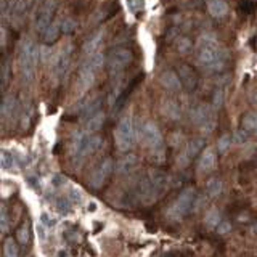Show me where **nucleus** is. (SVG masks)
I'll return each instance as SVG.
<instances>
[{
    "label": "nucleus",
    "instance_id": "nucleus-38",
    "mask_svg": "<svg viewBox=\"0 0 257 257\" xmlns=\"http://www.w3.org/2000/svg\"><path fill=\"white\" fill-rule=\"evenodd\" d=\"M82 191H80L77 187H71V190H69V199L72 201V203H77V204H80L82 203Z\"/></svg>",
    "mask_w": 257,
    "mask_h": 257
},
{
    "label": "nucleus",
    "instance_id": "nucleus-28",
    "mask_svg": "<svg viewBox=\"0 0 257 257\" xmlns=\"http://www.w3.org/2000/svg\"><path fill=\"white\" fill-rule=\"evenodd\" d=\"M18 244L13 238H7L4 241V257H18Z\"/></svg>",
    "mask_w": 257,
    "mask_h": 257
},
{
    "label": "nucleus",
    "instance_id": "nucleus-5",
    "mask_svg": "<svg viewBox=\"0 0 257 257\" xmlns=\"http://www.w3.org/2000/svg\"><path fill=\"white\" fill-rule=\"evenodd\" d=\"M140 139L142 142L147 145V147L153 151H159L163 148L164 145V139H163V134H161L159 127L151 122V120H147V122H143V125L140 127Z\"/></svg>",
    "mask_w": 257,
    "mask_h": 257
},
{
    "label": "nucleus",
    "instance_id": "nucleus-24",
    "mask_svg": "<svg viewBox=\"0 0 257 257\" xmlns=\"http://www.w3.org/2000/svg\"><path fill=\"white\" fill-rule=\"evenodd\" d=\"M103 122H104V112L103 111H98L96 114H93L92 117H88L85 120V131L87 132H96L100 131L103 127Z\"/></svg>",
    "mask_w": 257,
    "mask_h": 257
},
{
    "label": "nucleus",
    "instance_id": "nucleus-23",
    "mask_svg": "<svg viewBox=\"0 0 257 257\" xmlns=\"http://www.w3.org/2000/svg\"><path fill=\"white\" fill-rule=\"evenodd\" d=\"M0 166H2L4 171H12L13 167L18 166V158L15 156L13 151L2 150V153H0Z\"/></svg>",
    "mask_w": 257,
    "mask_h": 257
},
{
    "label": "nucleus",
    "instance_id": "nucleus-40",
    "mask_svg": "<svg viewBox=\"0 0 257 257\" xmlns=\"http://www.w3.org/2000/svg\"><path fill=\"white\" fill-rule=\"evenodd\" d=\"M127 5L128 8H131V12L134 13H139L143 10V7H145V0H127Z\"/></svg>",
    "mask_w": 257,
    "mask_h": 257
},
{
    "label": "nucleus",
    "instance_id": "nucleus-14",
    "mask_svg": "<svg viewBox=\"0 0 257 257\" xmlns=\"http://www.w3.org/2000/svg\"><path fill=\"white\" fill-rule=\"evenodd\" d=\"M217 166V151L214 148H206L203 150L198 161V167L201 172H211Z\"/></svg>",
    "mask_w": 257,
    "mask_h": 257
},
{
    "label": "nucleus",
    "instance_id": "nucleus-35",
    "mask_svg": "<svg viewBox=\"0 0 257 257\" xmlns=\"http://www.w3.org/2000/svg\"><path fill=\"white\" fill-rule=\"evenodd\" d=\"M8 82H10V63L8 61H4L2 64V88L8 87Z\"/></svg>",
    "mask_w": 257,
    "mask_h": 257
},
{
    "label": "nucleus",
    "instance_id": "nucleus-34",
    "mask_svg": "<svg viewBox=\"0 0 257 257\" xmlns=\"http://www.w3.org/2000/svg\"><path fill=\"white\" fill-rule=\"evenodd\" d=\"M8 227H10V222H8V212H7V207L2 204L0 207V231L5 233L8 231Z\"/></svg>",
    "mask_w": 257,
    "mask_h": 257
},
{
    "label": "nucleus",
    "instance_id": "nucleus-21",
    "mask_svg": "<svg viewBox=\"0 0 257 257\" xmlns=\"http://www.w3.org/2000/svg\"><path fill=\"white\" fill-rule=\"evenodd\" d=\"M101 40H103V32H96V34H95L93 37L88 39L87 42L84 44V47H82L84 55L92 56L93 53L98 52V47H100V44H101Z\"/></svg>",
    "mask_w": 257,
    "mask_h": 257
},
{
    "label": "nucleus",
    "instance_id": "nucleus-13",
    "mask_svg": "<svg viewBox=\"0 0 257 257\" xmlns=\"http://www.w3.org/2000/svg\"><path fill=\"white\" fill-rule=\"evenodd\" d=\"M71 66V47L68 45L66 50H63L60 55L55 56V66H53V71L58 79H63L64 74L68 72Z\"/></svg>",
    "mask_w": 257,
    "mask_h": 257
},
{
    "label": "nucleus",
    "instance_id": "nucleus-39",
    "mask_svg": "<svg viewBox=\"0 0 257 257\" xmlns=\"http://www.w3.org/2000/svg\"><path fill=\"white\" fill-rule=\"evenodd\" d=\"M60 24H61V31L63 32H72L76 29V21H72L71 18H63L61 21H60Z\"/></svg>",
    "mask_w": 257,
    "mask_h": 257
},
{
    "label": "nucleus",
    "instance_id": "nucleus-15",
    "mask_svg": "<svg viewBox=\"0 0 257 257\" xmlns=\"http://www.w3.org/2000/svg\"><path fill=\"white\" fill-rule=\"evenodd\" d=\"M137 167H139V158L135 155H127L124 158H120L116 163V172L120 175H125V174L134 172Z\"/></svg>",
    "mask_w": 257,
    "mask_h": 257
},
{
    "label": "nucleus",
    "instance_id": "nucleus-43",
    "mask_svg": "<svg viewBox=\"0 0 257 257\" xmlns=\"http://www.w3.org/2000/svg\"><path fill=\"white\" fill-rule=\"evenodd\" d=\"M45 228H47L45 225H42V223H37V235H39L40 241H45V236H47Z\"/></svg>",
    "mask_w": 257,
    "mask_h": 257
},
{
    "label": "nucleus",
    "instance_id": "nucleus-22",
    "mask_svg": "<svg viewBox=\"0 0 257 257\" xmlns=\"http://www.w3.org/2000/svg\"><path fill=\"white\" fill-rule=\"evenodd\" d=\"M241 124H243V128L247 134L257 137V112L254 111L246 112L243 116V120H241Z\"/></svg>",
    "mask_w": 257,
    "mask_h": 257
},
{
    "label": "nucleus",
    "instance_id": "nucleus-1",
    "mask_svg": "<svg viewBox=\"0 0 257 257\" xmlns=\"http://www.w3.org/2000/svg\"><path fill=\"white\" fill-rule=\"evenodd\" d=\"M223 48L212 36H203L196 44V60L206 69H219L223 64Z\"/></svg>",
    "mask_w": 257,
    "mask_h": 257
},
{
    "label": "nucleus",
    "instance_id": "nucleus-12",
    "mask_svg": "<svg viewBox=\"0 0 257 257\" xmlns=\"http://www.w3.org/2000/svg\"><path fill=\"white\" fill-rule=\"evenodd\" d=\"M159 82L161 85H163L166 90L169 92H179L180 88L183 87L182 85V80H180V76H179V72H175L172 69H166L161 72V76H159Z\"/></svg>",
    "mask_w": 257,
    "mask_h": 257
},
{
    "label": "nucleus",
    "instance_id": "nucleus-19",
    "mask_svg": "<svg viewBox=\"0 0 257 257\" xmlns=\"http://www.w3.org/2000/svg\"><path fill=\"white\" fill-rule=\"evenodd\" d=\"M60 32H61V24L60 23H52L50 26H48L42 34H40V37H42V42L45 45H50L53 44L56 39L60 37Z\"/></svg>",
    "mask_w": 257,
    "mask_h": 257
},
{
    "label": "nucleus",
    "instance_id": "nucleus-3",
    "mask_svg": "<svg viewBox=\"0 0 257 257\" xmlns=\"http://www.w3.org/2000/svg\"><path fill=\"white\" fill-rule=\"evenodd\" d=\"M137 135H139V132H137L134 119L131 116H124L119 120L116 132H114L116 147L120 151H128L131 148H134V145L137 142Z\"/></svg>",
    "mask_w": 257,
    "mask_h": 257
},
{
    "label": "nucleus",
    "instance_id": "nucleus-42",
    "mask_svg": "<svg viewBox=\"0 0 257 257\" xmlns=\"http://www.w3.org/2000/svg\"><path fill=\"white\" fill-rule=\"evenodd\" d=\"M190 47H191V42H190L188 39H182V40H179V50L187 52Z\"/></svg>",
    "mask_w": 257,
    "mask_h": 257
},
{
    "label": "nucleus",
    "instance_id": "nucleus-16",
    "mask_svg": "<svg viewBox=\"0 0 257 257\" xmlns=\"http://www.w3.org/2000/svg\"><path fill=\"white\" fill-rule=\"evenodd\" d=\"M96 71L90 61L85 60L82 64H80V68H79V79H80V84H82L84 87H90L93 84V80H95V76H96Z\"/></svg>",
    "mask_w": 257,
    "mask_h": 257
},
{
    "label": "nucleus",
    "instance_id": "nucleus-6",
    "mask_svg": "<svg viewBox=\"0 0 257 257\" xmlns=\"http://www.w3.org/2000/svg\"><path fill=\"white\" fill-rule=\"evenodd\" d=\"M131 63H132V52L127 50V48H114V50L109 52L108 60H106L108 69L111 74L122 72Z\"/></svg>",
    "mask_w": 257,
    "mask_h": 257
},
{
    "label": "nucleus",
    "instance_id": "nucleus-32",
    "mask_svg": "<svg viewBox=\"0 0 257 257\" xmlns=\"http://www.w3.org/2000/svg\"><path fill=\"white\" fill-rule=\"evenodd\" d=\"M40 223L45 225L47 228H53L56 223H58V219H56V215L50 214V212H40Z\"/></svg>",
    "mask_w": 257,
    "mask_h": 257
},
{
    "label": "nucleus",
    "instance_id": "nucleus-41",
    "mask_svg": "<svg viewBox=\"0 0 257 257\" xmlns=\"http://www.w3.org/2000/svg\"><path fill=\"white\" fill-rule=\"evenodd\" d=\"M217 233H220V235H225V233H228L230 230H231V225H230V222H227V220H222L219 225H217Z\"/></svg>",
    "mask_w": 257,
    "mask_h": 257
},
{
    "label": "nucleus",
    "instance_id": "nucleus-27",
    "mask_svg": "<svg viewBox=\"0 0 257 257\" xmlns=\"http://www.w3.org/2000/svg\"><path fill=\"white\" fill-rule=\"evenodd\" d=\"M103 145V140L101 137L98 135H90L88 137V142H87V148H85V156L88 155H93V153H96Z\"/></svg>",
    "mask_w": 257,
    "mask_h": 257
},
{
    "label": "nucleus",
    "instance_id": "nucleus-33",
    "mask_svg": "<svg viewBox=\"0 0 257 257\" xmlns=\"http://www.w3.org/2000/svg\"><path fill=\"white\" fill-rule=\"evenodd\" d=\"M29 238H31L29 227H28V223H24V225H21V227L18 228V233H16V239H18L21 244H28Z\"/></svg>",
    "mask_w": 257,
    "mask_h": 257
},
{
    "label": "nucleus",
    "instance_id": "nucleus-11",
    "mask_svg": "<svg viewBox=\"0 0 257 257\" xmlns=\"http://www.w3.org/2000/svg\"><path fill=\"white\" fill-rule=\"evenodd\" d=\"M88 132L87 131H79L72 135L71 139V155L72 158H85V148H87V142H88Z\"/></svg>",
    "mask_w": 257,
    "mask_h": 257
},
{
    "label": "nucleus",
    "instance_id": "nucleus-20",
    "mask_svg": "<svg viewBox=\"0 0 257 257\" xmlns=\"http://www.w3.org/2000/svg\"><path fill=\"white\" fill-rule=\"evenodd\" d=\"M100 106H101V96H96V98H93V100H90V101H87V103L84 104L82 109H80V116H82L84 120H87L88 117H92V116L96 114L98 111H101Z\"/></svg>",
    "mask_w": 257,
    "mask_h": 257
},
{
    "label": "nucleus",
    "instance_id": "nucleus-7",
    "mask_svg": "<svg viewBox=\"0 0 257 257\" xmlns=\"http://www.w3.org/2000/svg\"><path fill=\"white\" fill-rule=\"evenodd\" d=\"M191 119L195 120V124L201 127L206 132H211L215 127V114L214 109L207 104H198V106L191 111Z\"/></svg>",
    "mask_w": 257,
    "mask_h": 257
},
{
    "label": "nucleus",
    "instance_id": "nucleus-44",
    "mask_svg": "<svg viewBox=\"0 0 257 257\" xmlns=\"http://www.w3.org/2000/svg\"><path fill=\"white\" fill-rule=\"evenodd\" d=\"M252 100L257 103V88H255V90H254V93H252Z\"/></svg>",
    "mask_w": 257,
    "mask_h": 257
},
{
    "label": "nucleus",
    "instance_id": "nucleus-8",
    "mask_svg": "<svg viewBox=\"0 0 257 257\" xmlns=\"http://www.w3.org/2000/svg\"><path fill=\"white\" fill-rule=\"evenodd\" d=\"M55 10H56L55 0H45L42 4V7H40V10L37 13V18H36V29L39 34H42V32L52 24Z\"/></svg>",
    "mask_w": 257,
    "mask_h": 257
},
{
    "label": "nucleus",
    "instance_id": "nucleus-26",
    "mask_svg": "<svg viewBox=\"0 0 257 257\" xmlns=\"http://www.w3.org/2000/svg\"><path fill=\"white\" fill-rule=\"evenodd\" d=\"M222 222V215H220V211L219 209H209V211L206 212V217H204V223L207 225V227L211 228H217V225H219Z\"/></svg>",
    "mask_w": 257,
    "mask_h": 257
},
{
    "label": "nucleus",
    "instance_id": "nucleus-31",
    "mask_svg": "<svg viewBox=\"0 0 257 257\" xmlns=\"http://www.w3.org/2000/svg\"><path fill=\"white\" fill-rule=\"evenodd\" d=\"M231 143H233V135L223 134L220 139H219V142H217V150H219V153L228 151V148L231 147Z\"/></svg>",
    "mask_w": 257,
    "mask_h": 257
},
{
    "label": "nucleus",
    "instance_id": "nucleus-37",
    "mask_svg": "<svg viewBox=\"0 0 257 257\" xmlns=\"http://www.w3.org/2000/svg\"><path fill=\"white\" fill-rule=\"evenodd\" d=\"M71 203L72 201H69V199H58L56 201V207H58V211L60 212H63V214H69L71 211H72V206H71Z\"/></svg>",
    "mask_w": 257,
    "mask_h": 257
},
{
    "label": "nucleus",
    "instance_id": "nucleus-2",
    "mask_svg": "<svg viewBox=\"0 0 257 257\" xmlns=\"http://www.w3.org/2000/svg\"><path fill=\"white\" fill-rule=\"evenodd\" d=\"M39 60H40V47L31 39L24 40L20 48L18 66H20L21 76L26 82H31V80L34 79Z\"/></svg>",
    "mask_w": 257,
    "mask_h": 257
},
{
    "label": "nucleus",
    "instance_id": "nucleus-30",
    "mask_svg": "<svg viewBox=\"0 0 257 257\" xmlns=\"http://www.w3.org/2000/svg\"><path fill=\"white\" fill-rule=\"evenodd\" d=\"M15 106H16L15 96H12V95L5 96V98H4V103H2V116H4V117L12 116V114H13V111H15Z\"/></svg>",
    "mask_w": 257,
    "mask_h": 257
},
{
    "label": "nucleus",
    "instance_id": "nucleus-4",
    "mask_svg": "<svg viewBox=\"0 0 257 257\" xmlns=\"http://www.w3.org/2000/svg\"><path fill=\"white\" fill-rule=\"evenodd\" d=\"M196 203V191L193 188H185L180 196L175 199V203L169 207L167 211V217L171 220H182L185 219L190 211L193 209V206H195Z\"/></svg>",
    "mask_w": 257,
    "mask_h": 257
},
{
    "label": "nucleus",
    "instance_id": "nucleus-25",
    "mask_svg": "<svg viewBox=\"0 0 257 257\" xmlns=\"http://www.w3.org/2000/svg\"><path fill=\"white\" fill-rule=\"evenodd\" d=\"M223 190V182L217 177H212L206 182V193L209 198H217Z\"/></svg>",
    "mask_w": 257,
    "mask_h": 257
},
{
    "label": "nucleus",
    "instance_id": "nucleus-18",
    "mask_svg": "<svg viewBox=\"0 0 257 257\" xmlns=\"http://www.w3.org/2000/svg\"><path fill=\"white\" fill-rule=\"evenodd\" d=\"M179 76H180V80H182V85L187 87L188 90H193V88L196 87V74L195 71H193V68L187 66V64H182V66L179 68Z\"/></svg>",
    "mask_w": 257,
    "mask_h": 257
},
{
    "label": "nucleus",
    "instance_id": "nucleus-9",
    "mask_svg": "<svg viewBox=\"0 0 257 257\" xmlns=\"http://www.w3.org/2000/svg\"><path fill=\"white\" fill-rule=\"evenodd\" d=\"M204 148V139H193L187 143V147L183 148V151L179 155V159H177V163H179L180 167H187L193 158H195L198 153Z\"/></svg>",
    "mask_w": 257,
    "mask_h": 257
},
{
    "label": "nucleus",
    "instance_id": "nucleus-17",
    "mask_svg": "<svg viewBox=\"0 0 257 257\" xmlns=\"http://www.w3.org/2000/svg\"><path fill=\"white\" fill-rule=\"evenodd\" d=\"M206 7L212 18H223L228 13V5L225 0H206Z\"/></svg>",
    "mask_w": 257,
    "mask_h": 257
},
{
    "label": "nucleus",
    "instance_id": "nucleus-29",
    "mask_svg": "<svg viewBox=\"0 0 257 257\" xmlns=\"http://www.w3.org/2000/svg\"><path fill=\"white\" fill-rule=\"evenodd\" d=\"M164 114L169 116V117H172V119H179L180 117V108H179V104H177L175 101H172V100H167L164 103Z\"/></svg>",
    "mask_w": 257,
    "mask_h": 257
},
{
    "label": "nucleus",
    "instance_id": "nucleus-10",
    "mask_svg": "<svg viewBox=\"0 0 257 257\" xmlns=\"http://www.w3.org/2000/svg\"><path fill=\"white\" fill-rule=\"evenodd\" d=\"M112 169H114V164H112V159H104L100 163V166L95 169L92 177H90V185L93 188H100L101 185L104 183V180L108 179L109 174L112 172Z\"/></svg>",
    "mask_w": 257,
    "mask_h": 257
},
{
    "label": "nucleus",
    "instance_id": "nucleus-36",
    "mask_svg": "<svg viewBox=\"0 0 257 257\" xmlns=\"http://www.w3.org/2000/svg\"><path fill=\"white\" fill-rule=\"evenodd\" d=\"M247 140H249V134L244 131V128H241V131H236L235 134H233V143L244 145Z\"/></svg>",
    "mask_w": 257,
    "mask_h": 257
}]
</instances>
